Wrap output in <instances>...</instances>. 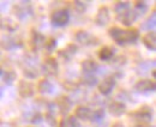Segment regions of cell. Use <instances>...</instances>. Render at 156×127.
<instances>
[{
    "instance_id": "6da1fadb",
    "label": "cell",
    "mask_w": 156,
    "mask_h": 127,
    "mask_svg": "<svg viewBox=\"0 0 156 127\" xmlns=\"http://www.w3.org/2000/svg\"><path fill=\"white\" fill-rule=\"evenodd\" d=\"M108 35L119 46H124L127 43H135L139 38V33L137 29H121L118 26H112L108 30Z\"/></svg>"
},
{
    "instance_id": "7a4b0ae2",
    "label": "cell",
    "mask_w": 156,
    "mask_h": 127,
    "mask_svg": "<svg viewBox=\"0 0 156 127\" xmlns=\"http://www.w3.org/2000/svg\"><path fill=\"white\" fill-rule=\"evenodd\" d=\"M130 116L138 122V125H145L149 124L153 120V109L148 106H143L138 110H135L130 114Z\"/></svg>"
},
{
    "instance_id": "3957f363",
    "label": "cell",
    "mask_w": 156,
    "mask_h": 127,
    "mask_svg": "<svg viewBox=\"0 0 156 127\" xmlns=\"http://www.w3.org/2000/svg\"><path fill=\"white\" fill-rule=\"evenodd\" d=\"M75 40L82 46H96L98 40L87 30H78L75 34Z\"/></svg>"
},
{
    "instance_id": "277c9868",
    "label": "cell",
    "mask_w": 156,
    "mask_h": 127,
    "mask_svg": "<svg viewBox=\"0 0 156 127\" xmlns=\"http://www.w3.org/2000/svg\"><path fill=\"white\" fill-rule=\"evenodd\" d=\"M51 22L55 26H65L70 22V13H69V11L64 10V9L55 10L52 13V16H51Z\"/></svg>"
},
{
    "instance_id": "5b68a950",
    "label": "cell",
    "mask_w": 156,
    "mask_h": 127,
    "mask_svg": "<svg viewBox=\"0 0 156 127\" xmlns=\"http://www.w3.org/2000/svg\"><path fill=\"white\" fill-rule=\"evenodd\" d=\"M117 84V77L115 76H107L102 79V82H100V84L98 85V92L103 96H108Z\"/></svg>"
},
{
    "instance_id": "8992f818",
    "label": "cell",
    "mask_w": 156,
    "mask_h": 127,
    "mask_svg": "<svg viewBox=\"0 0 156 127\" xmlns=\"http://www.w3.org/2000/svg\"><path fill=\"white\" fill-rule=\"evenodd\" d=\"M15 15L20 20H25L33 15V7L30 1H20L17 6H15Z\"/></svg>"
},
{
    "instance_id": "52a82bcc",
    "label": "cell",
    "mask_w": 156,
    "mask_h": 127,
    "mask_svg": "<svg viewBox=\"0 0 156 127\" xmlns=\"http://www.w3.org/2000/svg\"><path fill=\"white\" fill-rule=\"evenodd\" d=\"M42 72L44 73L48 77H54L59 73V64L57 61V59L54 58H47L42 65H41Z\"/></svg>"
},
{
    "instance_id": "ba28073f",
    "label": "cell",
    "mask_w": 156,
    "mask_h": 127,
    "mask_svg": "<svg viewBox=\"0 0 156 127\" xmlns=\"http://www.w3.org/2000/svg\"><path fill=\"white\" fill-rule=\"evenodd\" d=\"M34 92H35V88L30 82L24 80V79L20 80V83H18V93H20V96L22 98H29V97H31L34 95Z\"/></svg>"
},
{
    "instance_id": "9c48e42d",
    "label": "cell",
    "mask_w": 156,
    "mask_h": 127,
    "mask_svg": "<svg viewBox=\"0 0 156 127\" xmlns=\"http://www.w3.org/2000/svg\"><path fill=\"white\" fill-rule=\"evenodd\" d=\"M135 89L138 92H154L156 91V82L151 79H139L135 84Z\"/></svg>"
},
{
    "instance_id": "30bf717a",
    "label": "cell",
    "mask_w": 156,
    "mask_h": 127,
    "mask_svg": "<svg viewBox=\"0 0 156 127\" xmlns=\"http://www.w3.org/2000/svg\"><path fill=\"white\" fill-rule=\"evenodd\" d=\"M137 17H138V15H137L136 11H135L133 9H130L129 11H126V12H124V13H121V15H118L117 19L122 24V25H125V26H131V25L136 22Z\"/></svg>"
},
{
    "instance_id": "8fae6325",
    "label": "cell",
    "mask_w": 156,
    "mask_h": 127,
    "mask_svg": "<svg viewBox=\"0 0 156 127\" xmlns=\"http://www.w3.org/2000/svg\"><path fill=\"white\" fill-rule=\"evenodd\" d=\"M98 69H100L98 64L93 59H85L80 64V70L84 73V76H94V73L98 72Z\"/></svg>"
},
{
    "instance_id": "7c38bea8",
    "label": "cell",
    "mask_w": 156,
    "mask_h": 127,
    "mask_svg": "<svg viewBox=\"0 0 156 127\" xmlns=\"http://www.w3.org/2000/svg\"><path fill=\"white\" fill-rule=\"evenodd\" d=\"M46 41H47V38L43 36L40 31H37V30H31L30 43H31V46H33L34 49L39 51V49L44 48V46H46Z\"/></svg>"
},
{
    "instance_id": "4fadbf2b",
    "label": "cell",
    "mask_w": 156,
    "mask_h": 127,
    "mask_svg": "<svg viewBox=\"0 0 156 127\" xmlns=\"http://www.w3.org/2000/svg\"><path fill=\"white\" fill-rule=\"evenodd\" d=\"M111 18V15H109V10L107 6H101L98 10V13L95 16V23L100 25V26H105Z\"/></svg>"
},
{
    "instance_id": "5bb4252c",
    "label": "cell",
    "mask_w": 156,
    "mask_h": 127,
    "mask_svg": "<svg viewBox=\"0 0 156 127\" xmlns=\"http://www.w3.org/2000/svg\"><path fill=\"white\" fill-rule=\"evenodd\" d=\"M108 110L113 116H121L126 113V104L121 101H112L108 104Z\"/></svg>"
},
{
    "instance_id": "9a60e30c",
    "label": "cell",
    "mask_w": 156,
    "mask_h": 127,
    "mask_svg": "<svg viewBox=\"0 0 156 127\" xmlns=\"http://www.w3.org/2000/svg\"><path fill=\"white\" fill-rule=\"evenodd\" d=\"M57 103H58V107L60 109V114L66 115L71 110V108H72L73 101L70 97H67V96H61V97H59L58 100H57Z\"/></svg>"
},
{
    "instance_id": "2e32d148",
    "label": "cell",
    "mask_w": 156,
    "mask_h": 127,
    "mask_svg": "<svg viewBox=\"0 0 156 127\" xmlns=\"http://www.w3.org/2000/svg\"><path fill=\"white\" fill-rule=\"evenodd\" d=\"M1 46L6 51H13L22 47V41L15 37H4L1 41Z\"/></svg>"
},
{
    "instance_id": "e0dca14e",
    "label": "cell",
    "mask_w": 156,
    "mask_h": 127,
    "mask_svg": "<svg viewBox=\"0 0 156 127\" xmlns=\"http://www.w3.org/2000/svg\"><path fill=\"white\" fill-rule=\"evenodd\" d=\"M143 44L149 49L156 52V31H149L142 37Z\"/></svg>"
},
{
    "instance_id": "ac0fdd59",
    "label": "cell",
    "mask_w": 156,
    "mask_h": 127,
    "mask_svg": "<svg viewBox=\"0 0 156 127\" xmlns=\"http://www.w3.org/2000/svg\"><path fill=\"white\" fill-rule=\"evenodd\" d=\"M37 90L41 95H51L54 91V85L49 79H41L37 84Z\"/></svg>"
},
{
    "instance_id": "d6986e66",
    "label": "cell",
    "mask_w": 156,
    "mask_h": 127,
    "mask_svg": "<svg viewBox=\"0 0 156 127\" xmlns=\"http://www.w3.org/2000/svg\"><path fill=\"white\" fill-rule=\"evenodd\" d=\"M91 114H93L91 109L87 106H78L77 108L75 109V116L78 120H83V121L90 120Z\"/></svg>"
},
{
    "instance_id": "ffe728a7",
    "label": "cell",
    "mask_w": 156,
    "mask_h": 127,
    "mask_svg": "<svg viewBox=\"0 0 156 127\" xmlns=\"http://www.w3.org/2000/svg\"><path fill=\"white\" fill-rule=\"evenodd\" d=\"M1 79L5 84L11 85L15 83V80L17 79V73L15 72L13 70H1Z\"/></svg>"
},
{
    "instance_id": "44dd1931",
    "label": "cell",
    "mask_w": 156,
    "mask_h": 127,
    "mask_svg": "<svg viewBox=\"0 0 156 127\" xmlns=\"http://www.w3.org/2000/svg\"><path fill=\"white\" fill-rule=\"evenodd\" d=\"M114 56V49L112 47L105 46L98 51V59L102 61H109Z\"/></svg>"
},
{
    "instance_id": "7402d4cb",
    "label": "cell",
    "mask_w": 156,
    "mask_h": 127,
    "mask_svg": "<svg viewBox=\"0 0 156 127\" xmlns=\"http://www.w3.org/2000/svg\"><path fill=\"white\" fill-rule=\"evenodd\" d=\"M140 28L143 30H150V31H153L154 29H156V11H154L148 17V19L145 22H143V24L140 25Z\"/></svg>"
},
{
    "instance_id": "603a6c76",
    "label": "cell",
    "mask_w": 156,
    "mask_h": 127,
    "mask_svg": "<svg viewBox=\"0 0 156 127\" xmlns=\"http://www.w3.org/2000/svg\"><path fill=\"white\" fill-rule=\"evenodd\" d=\"M22 72L24 74L25 78L28 79H34L39 76V70L36 69V66H31V65H25L22 69Z\"/></svg>"
},
{
    "instance_id": "cb8c5ba5",
    "label": "cell",
    "mask_w": 156,
    "mask_h": 127,
    "mask_svg": "<svg viewBox=\"0 0 156 127\" xmlns=\"http://www.w3.org/2000/svg\"><path fill=\"white\" fill-rule=\"evenodd\" d=\"M1 28L9 33H13L17 30L18 25L15 20H12L11 18H2V22H1Z\"/></svg>"
},
{
    "instance_id": "d4e9b609",
    "label": "cell",
    "mask_w": 156,
    "mask_h": 127,
    "mask_svg": "<svg viewBox=\"0 0 156 127\" xmlns=\"http://www.w3.org/2000/svg\"><path fill=\"white\" fill-rule=\"evenodd\" d=\"M130 9H131V5L129 1H117L114 5V12L117 13V16L129 11Z\"/></svg>"
},
{
    "instance_id": "484cf974",
    "label": "cell",
    "mask_w": 156,
    "mask_h": 127,
    "mask_svg": "<svg viewBox=\"0 0 156 127\" xmlns=\"http://www.w3.org/2000/svg\"><path fill=\"white\" fill-rule=\"evenodd\" d=\"M82 83L87 86V88H94L95 85H98V77L94 74V76H84L82 78Z\"/></svg>"
},
{
    "instance_id": "4316f807",
    "label": "cell",
    "mask_w": 156,
    "mask_h": 127,
    "mask_svg": "<svg viewBox=\"0 0 156 127\" xmlns=\"http://www.w3.org/2000/svg\"><path fill=\"white\" fill-rule=\"evenodd\" d=\"M103 119H105V109L98 108L93 111L91 118H90V121H91V122H95V124H98V122H101Z\"/></svg>"
},
{
    "instance_id": "83f0119b",
    "label": "cell",
    "mask_w": 156,
    "mask_h": 127,
    "mask_svg": "<svg viewBox=\"0 0 156 127\" xmlns=\"http://www.w3.org/2000/svg\"><path fill=\"white\" fill-rule=\"evenodd\" d=\"M133 10L137 12V15H144L148 11V4L145 1H136Z\"/></svg>"
},
{
    "instance_id": "f1b7e54d",
    "label": "cell",
    "mask_w": 156,
    "mask_h": 127,
    "mask_svg": "<svg viewBox=\"0 0 156 127\" xmlns=\"http://www.w3.org/2000/svg\"><path fill=\"white\" fill-rule=\"evenodd\" d=\"M59 113H60V109H59L57 102H51V103H48V106H47V114L53 115V116L57 118V115H58Z\"/></svg>"
},
{
    "instance_id": "f546056e",
    "label": "cell",
    "mask_w": 156,
    "mask_h": 127,
    "mask_svg": "<svg viewBox=\"0 0 156 127\" xmlns=\"http://www.w3.org/2000/svg\"><path fill=\"white\" fill-rule=\"evenodd\" d=\"M55 47H57V40H55L54 37H48L47 41H46L44 48H46L48 52H53Z\"/></svg>"
},
{
    "instance_id": "4dcf8cb0",
    "label": "cell",
    "mask_w": 156,
    "mask_h": 127,
    "mask_svg": "<svg viewBox=\"0 0 156 127\" xmlns=\"http://www.w3.org/2000/svg\"><path fill=\"white\" fill-rule=\"evenodd\" d=\"M73 7L76 11H78V13H84L87 10V4L83 1H73Z\"/></svg>"
},
{
    "instance_id": "1f68e13d",
    "label": "cell",
    "mask_w": 156,
    "mask_h": 127,
    "mask_svg": "<svg viewBox=\"0 0 156 127\" xmlns=\"http://www.w3.org/2000/svg\"><path fill=\"white\" fill-rule=\"evenodd\" d=\"M66 122H67V127H80L79 120L76 116H73V115L66 118Z\"/></svg>"
},
{
    "instance_id": "d6a6232c",
    "label": "cell",
    "mask_w": 156,
    "mask_h": 127,
    "mask_svg": "<svg viewBox=\"0 0 156 127\" xmlns=\"http://www.w3.org/2000/svg\"><path fill=\"white\" fill-rule=\"evenodd\" d=\"M30 121H31V124H34V125L41 124V122L43 121V116H42V114H40V113H35V114H33Z\"/></svg>"
},
{
    "instance_id": "836d02e7",
    "label": "cell",
    "mask_w": 156,
    "mask_h": 127,
    "mask_svg": "<svg viewBox=\"0 0 156 127\" xmlns=\"http://www.w3.org/2000/svg\"><path fill=\"white\" fill-rule=\"evenodd\" d=\"M44 120H46V121L49 124V126L58 127V126H57V120H55V116L49 115V114H47V113H46V115H44Z\"/></svg>"
},
{
    "instance_id": "e575fe53",
    "label": "cell",
    "mask_w": 156,
    "mask_h": 127,
    "mask_svg": "<svg viewBox=\"0 0 156 127\" xmlns=\"http://www.w3.org/2000/svg\"><path fill=\"white\" fill-rule=\"evenodd\" d=\"M65 51H66L69 54L71 55V56H73V55L77 53L78 47L76 46V44H73V43H70V44H67V47L65 48Z\"/></svg>"
},
{
    "instance_id": "d590c367",
    "label": "cell",
    "mask_w": 156,
    "mask_h": 127,
    "mask_svg": "<svg viewBox=\"0 0 156 127\" xmlns=\"http://www.w3.org/2000/svg\"><path fill=\"white\" fill-rule=\"evenodd\" d=\"M125 62H126V59H125V56H118L117 59H114L113 60V65L114 66H122V65H125Z\"/></svg>"
},
{
    "instance_id": "8d00e7d4",
    "label": "cell",
    "mask_w": 156,
    "mask_h": 127,
    "mask_svg": "<svg viewBox=\"0 0 156 127\" xmlns=\"http://www.w3.org/2000/svg\"><path fill=\"white\" fill-rule=\"evenodd\" d=\"M112 127H125V126H124L121 122H117V124H114V125H113Z\"/></svg>"
},
{
    "instance_id": "74e56055",
    "label": "cell",
    "mask_w": 156,
    "mask_h": 127,
    "mask_svg": "<svg viewBox=\"0 0 156 127\" xmlns=\"http://www.w3.org/2000/svg\"><path fill=\"white\" fill-rule=\"evenodd\" d=\"M151 76H153V78L156 79V69L155 70H153V72H151Z\"/></svg>"
},
{
    "instance_id": "f35d334b",
    "label": "cell",
    "mask_w": 156,
    "mask_h": 127,
    "mask_svg": "<svg viewBox=\"0 0 156 127\" xmlns=\"http://www.w3.org/2000/svg\"><path fill=\"white\" fill-rule=\"evenodd\" d=\"M135 127H144L143 125H137V126H135Z\"/></svg>"
}]
</instances>
